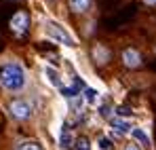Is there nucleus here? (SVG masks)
I'll use <instances>...</instances> for the list:
<instances>
[{"mask_svg": "<svg viewBox=\"0 0 156 150\" xmlns=\"http://www.w3.org/2000/svg\"><path fill=\"white\" fill-rule=\"evenodd\" d=\"M17 150H42V146L38 144V142H32V140H27V142H21Z\"/></svg>", "mask_w": 156, "mask_h": 150, "instance_id": "9d476101", "label": "nucleus"}, {"mask_svg": "<svg viewBox=\"0 0 156 150\" xmlns=\"http://www.w3.org/2000/svg\"><path fill=\"white\" fill-rule=\"evenodd\" d=\"M0 82L9 91H19L26 85V72L19 64H6L0 68Z\"/></svg>", "mask_w": 156, "mask_h": 150, "instance_id": "f257e3e1", "label": "nucleus"}, {"mask_svg": "<svg viewBox=\"0 0 156 150\" xmlns=\"http://www.w3.org/2000/svg\"><path fill=\"white\" fill-rule=\"evenodd\" d=\"M47 76H49V80H51V85H55L59 91L63 89V82H61V78H59V74L53 70V68H47Z\"/></svg>", "mask_w": 156, "mask_h": 150, "instance_id": "1a4fd4ad", "label": "nucleus"}, {"mask_svg": "<svg viewBox=\"0 0 156 150\" xmlns=\"http://www.w3.org/2000/svg\"><path fill=\"white\" fill-rule=\"evenodd\" d=\"M131 133H133V137L141 144V146H146V148H150V137L146 135V131L144 129H131Z\"/></svg>", "mask_w": 156, "mask_h": 150, "instance_id": "423d86ee", "label": "nucleus"}, {"mask_svg": "<svg viewBox=\"0 0 156 150\" xmlns=\"http://www.w3.org/2000/svg\"><path fill=\"white\" fill-rule=\"evenodd\" d=\"M27 24H30V17H27L26 11H19V13H15V15H13V19H11V27H13L17 34L26 32V30H27Z\"/></svg>", "mask_w": 156, "mask_h": 150, "instance_id": "20e7f679", "label": "nucleus"}, {"mask_svg": "<svg viewBox=\"0 0 156 150\" xmlns=\"http://www.w3.org/2000/svg\"><path fill=\"white\" fill-rule=\"evenodd\" d=\"M122 61H125V66H129V68H137V66L141 64V55L135 49H127L122 53Z\"/></svg>", "mask_w": 156, "mask_h": 150, "instance_id": "39448f33", "label": "nucleus"}, {"mask_svg": "<svg viewBox=\"0 0 156 150\" xmlns=\"http://www.w3.org/2000/svg\"><path fill=\"white\" fill-rule=\"evenodd\" d=\"M146 2H148V4H152V6L156 4V0H146Z\"/></svg>", "mask_w": 156, "mask_h": 150, "instance_id": "a211bd4d", "label": "nucleus"}, {"mask_svg": "<svg viewBox=\"0 0 156 150\" xmlns=\"http://www.w3.org/2000/svg\"><path fill=\"white\" fill-rule=\"evenodd\" d=\"M116 112H118V119H122V116H131V114H133L129 106H118V110H116Z\"/></svg>", "mask_w": 156, "mask_h": 150, "instance_id": "4468645a", "label": "nucleus"}, {"mask_svg": "<svg viewBox=\"0 0 156 150\" xmlns=\"http://www.w3.org/2000/svg\"><path fill=\"white\" fill-rule=\"evenodd\" d=\"M112 127H114L118 133H129L131 131L129 121H125V119H112Z\"/></svg>", "mask_w": 156, "mask_h": 150, "instance_id": "0eeeda50", "label": "nucleus"}, {"mask_svg": "<svg viewBox=\"0 0 156 150\" xmlns=\"http://www.w3.org/2000/svg\"><path fill=\"white\" fill-rule=\"evenodd\" d=\"M11 114L17 119V121H26V119H30L32 116V106L27 104V101L23 100H15L13 104H11Z\"/></svg>", "mask_w": 156, "mask_h": 150, "instance_id": "7ed1b4c3", "label": "nucleus"}, {"mask_svg": "<svg viewBox=\"0 0 156 150\" xmlns=\"http://www.w3.org/2000/svg\"><path fill=\"white\" fill-rule=\"evenodd\" d=\"M89 4H91V0H70V9H72L74 13H82V11H87Z\"/></svg>", "mask_w": 156, "mask_h": 150, "instance_id": "6e6552de", "label": "nucleus"}, {"mask_svg": "<svg viewBox=\"0 0 156 150\" xmlns=\"http://www.w3.org/2000/svg\"><path fill=\"white\" fill-rule=\"evenodd\" d=\"M78 87H80V85H72V87H68V89H66V87H63V89H61V93H63V95H66V97H76L78 95Z\"/></svg>", "mask_w": 156, "mask_h": 150, "instance_id": "f8f14e48", "label": "nucleus"}, {"mask_svg": "<svg viewBox=\"0 0 156 150\" xmlns=\"http://www.w3.org/2000/svg\"><path fill=\"white\" fill-rule=\"evenodd\" d=\"M99 148L101 150H112V142H110L108 137H101V140H99Z\"/></svg>", "mask_w": 156, "mask_h": 150, "instance_id": "2eb2a0df", "label": "nucleus"}, {"mask_svg": "<svg viewBox=\"0 0 156 150\" xmlns=\"http://www.w3.org/2000/svg\"><path fill=\"white\" fill-rule=\"evenodd\" d=\"M99 114H101V116H110V106H108V104H104V106H101Z\"/></svg>", "mask_w": 156, "mask_h": 150, "instance_id": "dca6fc26", "label": "nucleus"}, {"mask_svg": "<svg viewBox=\"0 0 156 150\" xmlns=\"http://www.w3.org/2000/svg\"><path fill=\"white\" fill-rule=\"evenodd\" d=\"M76 150H91V144L87 137H78L76 140Z\"/></svg>", "mask_w": 156, "mask_h": 150, "instance_id": "ddd939ff", "label": "nucleus"}, {"mask_svg": "<svg viewBox=\"0 0 156 150\" xmlns=\"http://www.w3.org/2000/svg\"><path fill=\"white\" fill-rule=\"evenodd\" d=\"M82 95H84V100L89 101V104H95V101H97V91H95V89H91V87H84Z\"/></svg>", "mask_w": 156, "mask_h": 150, "instance_id": "9b49d317", "label": "nucleus"}, {"mask_svg": "<svg viewBox=\"0 0 156 150\" xmlns=\"http://www.w3.org/2000/svg\"><path fill=\"white\" fill-rule=\"evenodd\" d=\"M47 34H49V38L55 40V42H61V45H66V47H74V38H72L59 24H55V21H49V24H47Z\"/></svg>", "mask_w": 156, "mask_h": 150, "instance_id": "f03ea898", "label": "nucleus"}, {"mask_svg": "<svg viewBox=\"0 0 156 150\" xmlns=\"http://www.w3.org/2000/svg\"><path fill=\"white\" fill-rule=\"evenodd\" d=\"M125 150H139V148H137V146H127Z\"/></svg>", "mask_w": 156, "mask_h": 150, "instance_id": "f3484780", "label": "nucleus"}]
</instances>
